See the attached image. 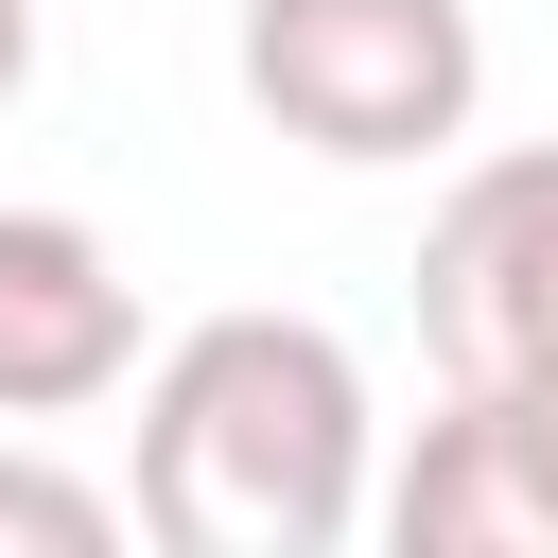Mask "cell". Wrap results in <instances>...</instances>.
<instances>
[{
	"instance_id": "obj_1",
	"label": "cell",
	"mask_w": 558,
	"mask_h": 558,
	"mask_svg": "<svg viewBox=\"0 0 558 558\" xmlns=\"http://www.w3.org/2000/svg\"><path fill=\"white\" fill-rule=\"evenodd\" d=\"M140 541L174 558H331L384 506V418L331 314H192L140 349V453H122Z\"/></svg>"
},
{
	"instance_id": "obj_2",
	"label": "cell",
	"mask_w": 558,
	"mask_h": 558,
	"mask_svg": "<svg viewBox=\"0 0 558 558\" xmlns=\"http://www.w3.org/2000/svg\"><path fill=\"white\" fill-rule=\"evenodd\" d=\"M244 105L331 157V174H401V157H453L471 105H488V35L471 0H244L227 35Z\"/></svg>"
},
{
	"instance_id": "obj_3",
	"label": "cell",
	"mask_w": 558,
	"mask_h": 558,
	"mask_svg": "<svg viewBox=\"0 0 558 558\" xmlns=\"http://www.w3.org/2000/svg\"><path fill=\"white\" fill-rule=\"evenodd\" d=\"M418 349L436 384H523L558 349V140H506L418 227Z\"/></svg>"
},
{
	"instance_id": "obj_4",
	"label": "cell",
	"mask_w": 558,
	"mask_h": 558,
	"mask_svg": "<svg viewBox=\"0 0 558 558\" xmlns=\"http://www.w3.org/2000/svg\"><path fill=\"white\" fill-rule=\"evenodd\" d=\"M140 384V279L87 209H0V418H87Z\"/></svg>"
},
{
	"instance_id": "obj_5",
	"label": "cell",
	"mask_w": 558,
	"mask_h": 558,
	"mask_svg": "<svg viewBox=\"0 0 558 558\" xmlns=\"http://www.w3.org/2000/svg\"><path fill=\"white\" fill-rule=\"evenodd\" d=\"M384 541L401 558H558V506H541V471H523L488 384H436L418 453L384 471Z\"/></svg>"
},
{
	"instance_id": "obj_6",
	"label": "cell",
	"mask_w": 558,
	"mask_h": 558,
	"mask_svg": "<svg viewBox=\"0 0 558 558\" xmlns=\"http://www.w3.org/2000/svg\"><path fill=\"white\" fill-rule=\"evenodd\" d=\"M105 541H140L122 488H87L52 453H0V558H105Z\"/></svg>"
},
{
	"instance_id": "obj_7",
	"label": "cell",
	"mask_w": 558,
	"mask_h": 558,
	"mask_svg": "<svg viewBox=\"0 0 558 558\" xmlns=\"http://www.w3.org/2000/svg\"><path fill=\"white\" fill-rule=\"evenodd\" d=\"M488 401H506V436H523V471H541V506H558V349H541L523 384H488Z\"/></svg>"
},
{
	"instance_id": "obj_8",
	"label": "cell",
	"mask_w": 558,
	"mask_h": 558,
	"mask_svg": "<svg viewBox=\"0 0 558 558\" xmlns=\"http://www.w3.org/2000/svg\"><path fill=\"white\" fill-rule=\"evenodd\" d=\"M35 87V0H0V105Z\"/></svg>"
}]
</instances>
